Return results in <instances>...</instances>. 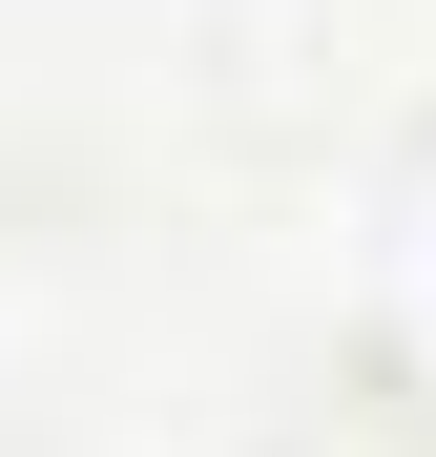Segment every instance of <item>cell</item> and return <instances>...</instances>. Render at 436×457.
<instances>
[{
	"instance_id": "6da1fadb",
	"label": "cell",
	"mask_w": 436,
	"mask_h": 457,
	"mask_svg": "<svg viewBox=\"0 0 436 457\" xmlns=\"http://www.w3.org/2000/svg\"><path fill=\"white\" fill-rule=\"evenodd\" d=\"M395 291H415V353H436V187H415V250H395Z\"/></svg>"
}]
</instances>
